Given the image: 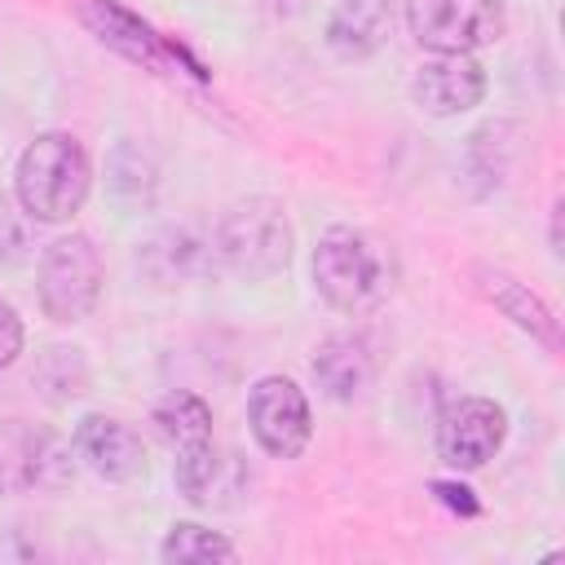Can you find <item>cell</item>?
<instances>
[{"mask_svg":"<svg viewBox=\"0 0 565 565\" xmlns=\"http://www.w3.org/2000/svg\"><path fill=\"white\" fill-rule=\"evenodd\" d=\"M313 282H318L322 300L335 305L340 313H366V309L384 305L388 291L397 287L393 247L366 230L335 225L318 238Z\"/></svg>","mask_w":565,"mask_h":565,"instance_id":"obj_1","label":"cell"},{"mask_svg":"<svg viewBox=\"0 0 565 565\" xmlns=\"http://www.w3.org/2000/svg\"><path fill=\"white\" fill-rule=\"evenodd\" d=\"M88 154L71 132L35 137L18 159V203L31 221H71L88 199Z\"/></svg>","mask_w":565,"mask_h":565,"instance_id":"obj_2","label":"cell"},{"mask_svg":"<svg viewBox=\"0 0 565 565\" xmlns=\"http://www.w3.org/2000/svg\"><path fill=\"white\" fill-rule=\"evenodd\" d=\"M216 252L243 278H269L291 260V221L274 199H247L216 225Z\"/></svg>","mask_w":565,"mask_h":565,"instance_id":"obj_3","label":"cell"},{"mask_svg":"<svg viewBox=\"0 0 565 565\" xmlns=\"http://www.w3.org/2000/svg\"><path fill=\"white\" fill-rule=\"evenodd\" d=\"M154 424L177 450V490L190 503H207L212 499V481H216V463H221L216 459V441H212L207 402L194 397V393H168L154 406Z\"/></svg>","mask_w":565,"mask_h":565,"instance_id":"obj_4","label":"cell"},{"mask_svg":"<svg viewBox=\"0 0 565 565\" xmlns=\"http://www.w3.org/2000/svg\"><path fill=\"white\" fill-rule=\"evenodd\" d=\"M102 291V256L93 238L66 234L40 256V309L53 322H79L97 305Z\"/></svg>","mask_w":565,"mask_h":565,"instance_id":"obj_5","label":"cell"},{"mask_svg":"<svg viewBox=\"0 0 565 565\" xmlns=\"http://www.w3.org/2000/svg\"><path fill=\"white\" fill-rule=\"evenodd\" d=\"M411 35L433 53H472L503 35L499 0H411Z\"/></svg>","mask_w":565,"mask_h":565,"instance_id":"obj_6","label":"cell"},{"mask_svg":"<svg viewBox=\"0 0 565 565\" xmlns=\"http://www.w3.org/2000/svg\"><path fill=\"white\" fill-rule=\"evenodd\" d=\"M247 424L256 433V441L274 455V459H296L309 446V402L296 388V380L287 375H265L252 384L247 397Z\"/></svg>","mask_w":565,"mask_h":565,"instance_id":"obj_7","label":"cell"},{"mask_svg":"<svg viewBox=\"0 0 565 565\" xmlns=\"http://www.w3.org/2000/svg\"><path fill=\"white\" fill-rule=\"evenodd\" d=\"M508 437V415L499 402L490 397H459L446 406L441 424H437V455L459 468V472H472L481 463H490L499 455Z\"/></svg>","mask_w":565,"mask_h":565,"instance_id":"obj_8","label":"cell"},{"mask_svg":"<svg viewBox=\"0 0 565 565\" xmlns=\"http://www.w3.org/2000/svg\"><path fill=\"white\" fill-rule=\"evenodd\" d=\"M486 93V71L468 53H437L411 79V97L428 115H459L472 110Z\"/></svg>","mask_w":565,"mask_h":565,"instance_id":"obj_9","label":"cell"},{"mask_svg":"<svg viewBox=\"0 0 565 565\" xmlns=\"http://www.w3.org/2000/svg\"><path fill=\"white\" fill-rule=\"evenodd\" d=\"M53 463H66V450H62L57 437L35 433L22 419H0V494H22L31 486H53V472H49Z\"/></svg>","mask_w":565,"mask_h":565,"instance_id":"obj_10","label":"cell"},{"mask_svg":"<svg viewBox=\"0 0 565 565\" xmlns=\"http://www.w3.org/2000/svg\"><path fill=\"white\" fill-rule=\"evenodd\" d=\"M75 450H79V459H88V468H93L97 477H106V481H132V477L146 468V446H141V437H137L128 424L110 419V415H88V419H79V428H75Z\"/></svg>","mask_w":565,"mask_h":565,"instance_id":"obj_11","label":"cell"},{"mask_svg":"<svg viewBox=\"0 0 565 565\" xmlns=\"http://www.w3.org/2000/svg\"><path fill=\"white\" fill-rule=\"evenodd\" d=\"M388 26H393L388 0H340L327 18V44L335 57L362 62L384 44Z\"/></svg>","mask_w":565,"mask_h":565,"instance_id":"obj_12","label":"cell"},{"mask_svg":"<svg viewBox=\"0 0 565 565\" xmlns=\"http://www.w3.org/2000/svg\"><path fill=\"white\" fill-rule=\"evenodd\" d=\"M313 375L327 388V397L353 402L371 384V353H366V344L358 335H331L313 353Z\"/></svg>","mask_w":565,"mask_h":565,"instance_id":"obj_13","label":"cell"},{"mask_svg":"<svg viewBox=\"0 0 565 565\" xmlns=\"http://www.w3.org/2000/svg\"><path fill=\"white\" fill-rule=\"evenodd\" d=\"M486 291H490V300H494L521 331H530V335H539L547 349H556V318L547 313V305H543L539 296H530L521 282H512V278H503V274H494Z\"/></svg>","mask_w":565,"mask_h":565,"instance_id":"obj_14","label":"cell"},{"mask_svg":"<svg viewBox=\"0 0 565 565\" xmlns=\"http://www.w3.org/2000/svg\"><path fill=\"white\" fill-rule=\"evenodd\" d=\"M159 556H163L168 565L234 561V543H230V539H221V534H212V530H203V525H194V521H181V525H172V530H168V539H163Z\"/></svg>","mask_w":565,"mask_h":565,"instance_id":"obj_15","label":"cell"},{"mask_svg":"<svg viewBox=\"0 0 565 565\" xmlns=\"http://www.w3.org/2000/svg\"><path fill=\"white\" fill-rule=\"evenodd\" d=\"M26 260V221L13 212L9 199H0V265Z\"/></svg>","mask_w":565,"mask_h":565,"instance_id":"obj_16","label":"cell"},{"mask_svg":"<svg viewBox=\"0 0 565 565\" xmlns=\"http://www.w3.org/2000/svg\"><path fill=\"white\" fill-rule=\"evenodd\" d=\"M22 353V318L0 300V366H9Z\"/></svg>","mask_w":565,"mask_h":565,"instance_id":"obj_17","label":"cell"},{"mask_svg":"<svg viewBox=\"0 0 565 565\" xmlns=\"http://www.w3.org/2000/svg\"><path fill=\"white\" fill-rule=\"evenodd\" d=\"M437 490H441V499H446L450 508H463V512H477V503L468 499L472 490H463V486H437Z\"/></svg>","mask_w":565,"mask_h":565,"instance_id":"obj_18","label":"cell"}]
</instances>
